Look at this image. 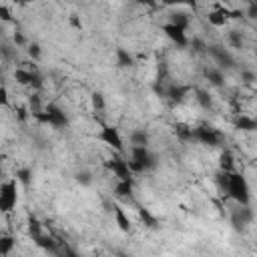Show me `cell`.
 <instances>
[{"label": "cell", "instance_id": "cell-33", "mask_svg": "<svg viewBox=\"0 0 257 257\" xmlns=\"http://www.w3.org/2000/svg\"><path fill=\"white\" fill-rule=\"evenodd\" d=\"M0 56L4 58V60H10L12 56H14V48H10V46H0Z\"/></svg>", "mask_w": 257, "mask_h": 257}, {"label": "cell", "instance_id": "cell-28", "mask_svg": "<svg viewBox=\"0 0 257 257\" xmlns=\"http://www.w3.org/2000/svg\"><path fill=\"white\" fill-rule=\"evenodd\" d=\"M167 6H191L197 8V0H163Z\"/></svg>", "mask_w": 257, "mask_h": 257}, {"label": "cell", "instance_id": "cell-11", "mask_svg": "<svg viewBox=\"0 0 257 257\" xmlns=\"http://www.w3.org/2000/svg\"><path fill=\"white\" fill-rule=\"evenodd\" d=\"M207 52L221 64V66H231L233 64V58H231V54L227 52V48H223V46H207Z\"/></svg>", "mask_w": 257, "mask_h": 257}, {"label": "cell", "instance_id": "cell-27", "mask_svg": "<svg viewBox=\"0 0 257 257\" xmlns=\"http://www.w3.org/2000/svg\"><path fill=\"white\" fill-rule=\"evenodd\" d=\"M139 217L143 219V223H145L147 227H157V219L151 217V213H149L147 209H139Z\"/></svg>", "mask_w": 257, "mask_h": 257}, {"label": "cell", "instance_id": "cell-7", "mask_svg": "<svg viewBox=\"0 0 257 257\" xmlns=\"http://www.w3.org/2000/svg\"><path fill=\"white\" fill-rule=\"evenodd\" d=\"M104 167L118 179V181H128L133 179V171L128 167V161L124 157H120V153L116 157H110L108 161H104Z\"/></svg>", "mask_w": 257, "mask_h": 257}, {"label": "cell", "instance_id": "cell-42", "mask_svg": "<svg viewBox=\"0 0 257 257\" xmlns=\"http://www.w3.org/2000/svg\"><path fill=\"white\" fill-rule=\"evenodd\" d=\"M0 177H2V159H0Z\"/></svg>", "mask_w": 257, "mask_h": 257}, {"label": "cell", "instance_id": "cell-18", "mask_svg": "<svg viewBox=\"0 0 257 257\" xmlns=\"http://www.w3.org/2000/svg\"><path fill=\"white\" fill-rule=\"evenodd\" d=\"M219 167H221V171H233V167H235V157L231 155V151H223L221 155H219Z\"/></svg>", "mask_w": 257, "mask_h": 257}, {"label": "cell", "instance_id": "cell-23", "mask_svg": "<svg viewBox=\"0 0 257 257\" xmlns=\"http://www.w3.org/2000/svg\"><path fill=\"white\" fill-rule=\"evenodd\" d=\"M14 237L10 235H0V255H8L14 249Z\"/></svg>", "mask_w": 257, "mask_h": 257}, {"label": "cell", "instance_id": "cell-22", "mask_svg": "<svg viewBox=\"0 0 257 257\" xmlns=\"http://www.w3.org/2000/svg\"><path fill=\"white\" fill-rule=\"evenodd\" d=\"M195 94H197L195 98H197V102H199V106H201V108L209 110V108L213 106V98H211V94H209L207 90H197Z\"/></svg>", "mask_w": 257, "mask_h": 257}, {"label": "cell", "instance_id": "cell-37", "mask_svg": "<svg viewBox=\"0 0 257 257\" xmlns=\"http://www.w3.org/2000/svg\"><path fill=\"white\" fill-rule=\"evenodd\" d=\"M68 22H70V26H74V28H76V30H80V26H82V24H80V20H78V16H76V14H72V16H70V18H68Z\"/></svg>", "mask_w": 257, "mask_h": 257}, {"label": "cell", "instance_id": "cell-9", "mask_svg": "<svg viewBox=\"0 0 257 257\" xmlns=\"http://www.w3.org/2000/svg\"><path fill=\"white\" fill-rule=\"evenodd\" d=\"M163 32L167 34V38H169L171 42H175V44L181 46V48L189 44V38H187V34H185V28H181V26H175V24L167 22V24H163Z\"/></svg>", "mask_w": 257, "mask_h": 257}, {"label": "cell", "instance_id": "cell-31", "mask_svg": "<svg viewBox=\"0 0 257 257\" xmlns=\"http://www.w3.org/2000/svg\"><path fill=\"white\" fill-rule=\"evenodd\" d=\"M0 22H12V12L8 6H2L0 4Z\"/></svg>", "mask_w": 257, "mask_h": 257}, {"label": "cell", "instance_id": "cell-14", "mask_svg": "<svg viewBox=\"0 0 257 257\" xmlns=\"http://www.w3.org/2000/svg\"><path fill=\"white\" fill-rule=\"evenodd\" d=\"M34 243L38 245V247H42L44 251H50V253H56L58 251V243L52 239V237H46V235H36L34 237Z\"/></svg>", "mask_w": 257, "mask_h": 257}, {"label": "cell", "instance_id": "cell-35", "mask_svg": "<svg viewBox=\"0 0 257 257\" xmlns=\"http://www.w3.org/2000/svg\"><path fill=\"white\" fill-rule=\"evenodd\" d=\"M8 90H6V86H0V106H6L8 104Z\"/></svg>", "mask_w": 257, "mask_h": 257}, {"label": "cell", "instance_id": "cell-36", "mask_svg": "<svg viewBox=\"0 0 257 257\" xmlns=\"http://www.w3.org/2000/svg\"><path fill=\"white\" fill-rule=\"evenodd\" d=\"M14 44H16V46H24V44H26V38H24L22 32H14Z\"/></svg>", "mask_w": 257, "mask_h": 257}, {"label": "cell", "instance_id": "cell-20", "mask_svg": "<svg viewBox=\"0 0 257 257\" xmlns=\"http://www.w3.org/2000/svg\"><path fill=\"white\" fill-rule=\"evenodd\" d=\"M169 22L175 24V26H181V28H189V16L183 14V12H171L169 14Z\"/></svg>", "mask_w": 257, "mask_h": 257}, {"label": "cell", "instance_id": "cell-12", "mask_svg": "<svg viewBox=\"0 0 257 257\" xmlns=\"http://www.w3.org/2000/svg\"><path fill=\"white\" fill-rule=\"evenodd\" d=\"M112 211H114V221H116L118 229H120L122 233H128V231H131V219H128V215H126V213L122 211V207H118V205H114Z\"/></svg>", "mask_w": 257, "mask_h": 257}, {"label": "cell", "instance_id": "cell-21", "mask_svg": "<svg viewBox=\"0 0 257 257\" xmlns=\"http://www.w3.org/2000/svg\"><path fill=\"white\" fill-rule=\"evenodd\" d=\"M175 133H177V137H179L181 141H193V126H189V124H185V122H177Z\"/></svg>", "mask_w": 257, "mask_h": 257}, {"label": "cell", "instance_id": "cell-29", "mask_svg": "<svg viewBox=\"0 0 257 257\" xmlns=\"http://www.w3.org/2000/svg\"><path fill=\"white\" fill-rule=\"evenodd\" d=\"M28 231H30L32 239H34L36 235H40V233H42V229H40V223H38L34 217H30V219H28Z\"/></svg>", "mask_w": 257, "mask_h": 257}, {"label": "cell", "instance_id": "cell-5", "mask_svg": "<svg viewBox=\"0 0 257 257\" xmlns=\"http://www.w3.org/2000/svg\"><path fill=\"white\" fill-rule=\"evenodd\" d=\"M18 181H6L0 185V213H10L18 201Z\"/></svg>", "mask_w": 257, "mask_h": 257}, {"label": "cell", "instance_id": "cell-41", "mask_svg": "<svg viewBox=\"0 0 257 257\" xmlns=\"http://www.w3.org/2000/svg\"><path fill=\"white\" fill-rule=\"evenodd\" d=\"M14 4H20V6H24V4H32L34 0H12Z\"/></svg>", "mask_w": 257, "mask_h": 257}, {"label": "cell", "instance_id": "cell-10", "mask_svg": "<svg viewBox=\"0 0 257 257\" xmlns=\"http://www.w3.org/2000/svg\"><path fill=\"white\" fill-rule=\"evenodd\" d=\"M187 92H189V86H183V84H169V86L165 88V96H167L171 102H177V104L185 100Z\"/></svg>", "mask_w": 257, "mask_h": 257}, {"label": "cell", "instance_id": "cell-24", "mask_svg": "<svg viewBox=\"0 0 257 257\" xmlns=\"http://www.w3.org/2000/svg\"><path fill=\"white\" fill-rule=\"evenodd\" d=\"M90 102H92V108H94L96 112H102V110H104V106H106L104 96H102L100 92H92V94H90Z\"/></svg>", "mask_w": 257, "mask_h": 257}, {"label": "cell", "instance_id": "cell-25", "mask_svg": "<svg viewBox=\"0 0 257 257\" xmlns=\"http://www.w3.org/2000/svg\"><path fill=\"white\" fill-rule=\"evenodd\" d=\"M227 38H229V44H231L233 48H243V34H241L239 30H231V32L227 34Z\"/></svg>", "mask_w": 257, "mask_h": 257}, {"label": "cell", "instance_id": "cell-30", "mask_svg": "<svg viewBox=\"0 0 257 257\" xmlns=\"http://www.w3.org/2000/svg\"><path fill=\"white\" fill-rule=\"evenodd\" d=\"M26 52H28V56L30 58H40V54H42V50H40V46L36 44V42H32V44H28V48H26Z\"/></svg>", "mask_w": 257, "mask_h": 257}, {"label": "cell", "instance_id": "cell-26", "mask_svg": "<svg viewBox=\"0 0 257 257\" xmlns=\"http://www.w3.org/2000/svg\"><path fill=\"white\" fill-rule=\"evenodd\" d=\"M16 181L22 183V185H30V181H32V173H30L28 169H18V171H16Z\"/></svg>", "mask_w": 257, "mask_h": 257}, {"label": "cell", "instance_id": "cell-8", "mask_svg": "<svg viewBox=\"0 0 257 257\" xmlns=\"http://www.w3.org/2000/svg\"><path fill=\"white\" fill-rule=\"evenodd\" d=\"M98 139L106 145V147H110L112 151H116V153H122V139H120V133H118V128L116 126H110V124H102V128H100V133H98Z\"/></svg>", "mask_w": 257, "mask_h": 257}, {"label": "cell", "instance_id": "cell-13", "mask_svg": "<svg viewBox=\"0 0 257 257\" xmlns=\"http://www.w3.org/2000/svg\"><path fill=\"white\" fill-rule=\"evenodd\" d=\"M114 195L118 199H131L133 197V179L128 181H118L114 185Z\"/></svg>", "mask_w": 257, "mask_h": 257}, {"label": "cell", "instance_id": "cell-34", "mask_svg": "<svg viewBox=\"0 0 257 257\" xmlns=\"http://www.w3.org/2000/svg\"><path fill=\"white\" fill-rule=\"evenodd\" d=\"M28 114H30V110H28L26 106H18V108H16V116H18V120L24 122V120L28 118Z\"/></svg>", "mask_w": 257, "mask_h": 257}, {"label": "cell", "instance_id": "cell-1", "mask_svg": "<svg viewBox=\"0 0 257 257\" xmlns=\"http://www.w3.org/2000/svg\"><path fill=\"white\" fill-rule=\"evenodd\" d=\"M225 191H227V195H229L235 203H239L241 207H243V205H249V199H251V195H249V183H247V179H245L241 173L229 171Z\"/></svg>", "mask_w": 257, "mask_h": 257}, {"label": "cell", "instance_id": "cell-39", "mask_svg": "<svg viewBox=\"0 0 257 257\" xmlns=\"http://www.w3.org/2000/svg\"><path fill=\"white\" fill-rule=\"evenodd\" d=\"M243 78H245L243 82H247V84H249V82H253V80H255V74H253V72H243Z\"/></svg>", "mask_w": 257, "mask_h": 257}, {"label": "cell", "instance_id": "cell-3", "mask_svg": "<svg viewBox=\"0 0 257 257\" xmlns=\"http://www.w3.org/2000/svg\"><path fill=\"white\" fill-rule=\"evenodd\" d=\"M126 161L133 173H145L157 167V159L149 151V147H131V159Z\"/></svg>", "mask_w": 257, "mask_h": 257}, {"label": "cell", "instance_id": "cell-38", "mask_svg": "<svg viewBox=\"0 0 257 257\" xmlns=\"http://www.w3.org/2000/svg\"><path fill=\"white\" fill-rule=\"evenodd\" d=\"M78 181H80L82 185H88V183H90V175H88V173H78Z\"/></svg>", "mask_w": 257, "mask_h": 257}, {"label": "cell", "instance_id": "cell-19", "mask_svg": "<svg viewBox=\"0 0 257 257\" xmlns=\"http://www.w3.org/2000/svg\"><path fill=\"white\" fill-rule=\"evenodd\" d=\"M205 76H207V80H209L211 84H215V86H223V82H225L223 72H221L219 68H207V70H205Z\"/></svg>", "mask_w": 257, "mask_h": 257}, {"label": "cell", "instance_id": "cell-15", "mask_svg": "<svg viewBox=\"0 0 257 257\" xmlns=\"http://www.w3.org/2000/svg\"><path fill=\"white\" fill-rule=\"evenodd\" d=\"M235 128L251 133V131H255V128H257V122H255V118H253V116L239 114V116H237V120H235Z\"/></svg>", "mask_w": 257, "mask_h": 257}, {"label": "cell", "instance_id": "cell-32", "mask_svg": "<svg viewBox=\"0 0 257 257\" xmlns=\"http://www.w3.org/2000/svg\"><path fill=\"white\" fill-rule=\"evenodd\" d=\"M191 46H193L195 52H205V50H207V44H205L201 38H193V40H191Z\"/></svg>", "mask_w": 257, "mask_h": 257}, {"label": "cell", "instance_id": "cell-4", "mask_svg": "<svg viewBox=\"0 0 257 257\" xmlns=\"http://www.w3.org/2000/svg\"><path fill=\"white\" fill-rule=\"evenodd\" d=\"M14 80L18 84H22V86H30L36 92L42 90V86H44L42 76H40V72L34 66H20V68H16L14 70Z\"/></svg>", "mask_w": 257, "mask_h": 257}, {"label": "cell", "instance_id": "cell-17", "mask_svg": "<svg viewBox=\"0 0 257 257\" xmlns=\"http://www.w3.org/2000/svg\"><path fill=\"white\" fill-rule=\"evenodd\" d=\"M116 64L122 66V68H126V66H133L135 64V58H133V54L126 48H116Z\"/></svg>", "mask_w": 257, "mask_h": 257}, {"label": "cell", "instance_id": "cell-6", "mask_svg": "<svg viewBox=\"0 0 257 257\" xmlns=\"http://www.w3.org/2000/svg\"><path fill=\"white\" fill-rule=\"evenodd\" d=\"M221 133L217 128H213L211 124H199V126H193V141L201 143V145H207V147H217L221 143Z\"/></svg>", "mask_w": 257, "mask_h": 257}, {"label": "cell", "instance_id": "cell-16", "mask_svg": "<svg viewBox=\"0 0 257 257\" xmlns=\"http://www.w3.org/2000/svg\"><path fill=\"white\" fill-rule=\"evenodd\" d=\"M131 147H149V133L145 128L131 133Z\"/></svg>", "mask_w": 257, "mask_h": 257}, {"label": "cell", "instance_id": "cell-43", "mask_svg": "<svg viewBox=\"0 0 257 257\" xmlns=\"http://www.w3.org/2000/svg\"><path fill=\"white\" fill-rule=\"evenodd\" d=\"M0 34H2V22H0Z\"/></svg>", "mask_w": 257, "mask_h": 257}, {"label": "cell", "instance_id": "cell-40", "mask_svg": "<svg viewBox=\"0 0 257 257\" xmlns=\"http://www.w3.org/2000/svg\"><path fill=\"white\" fill-rule=\"evenodd\" d=\"M139 4H145V6H155L159 0H137Z\"/></svg>", "mask_w": 257, "mask_h": 257}, {"label": "cell", "instance_id": "cell-2", "mask_svg": "<svg viewBox=\"0 0 257 257\" xmlns=\"http://www.w3.org/2000/svg\"><path fill=\"white\" fill-rule=\"evenodd\" d=\"M30 116H32L34 120L42 122V124L52 126V128H64V126H68V116H66V112H64L60 106H56V104H46L42 110L32 112Z\"/></svg>", "mask_w": 257, "mask_h": 257}]
</instances>
